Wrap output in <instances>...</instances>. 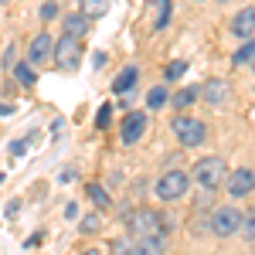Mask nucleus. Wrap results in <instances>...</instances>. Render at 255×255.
I'll return each instance as SVG.
<instances>
[{"instance_id":"obj_1","label":"nucleus","mask_w":255,"mask_h":255,"mask_svg":"<svg viewBox=\"0 0 255 255\" xmlns=\"http://www.w3.org/2000/svg\"><path fill=\"white\" fill-rule=\"evenodd\" d=\"M170 129H174V136H177L180 146H201V143L208 139V123L191 116V113H177L174 123H170Z\"/></svg>"},{"instance_id":"obj_2","label":"nucleus","mask_w":255,"mask_h":255,"mask_svg":"<svg viewBox=\"0 0 255 255\" xmlns=\"http://www.w3.org/2000/svg\"><path fill=\"white\" fill-rule=\"evenodd\" d=\"M126 228L133 238H163L167 225H163V215L160 211H150V208H139L126 218Z\"/></svg>"},{"instance_id":"obj_3","label":"nucleus","mask_w":255,"mask_h":255,"mask_svg":"<svg viewBox=\"0 0 255 255\" xmlns=\"http://www.w3.org/2000/svg\"><path fill=\"white\" fill-rule=\"evenodd\" d=\"M187 191H191V177L184 174V170H167V174L153 184V194H157L160 201H167V204L180 201Z\"/></svg>"},{"instance_id":"obj_4","label":"nucleus","mask_w":255,"mask_h":255,"mask_svg":"<svg viewBox=\"0 0 255 255\" xmlns=\"http://www.w3.org/2000/svg\"><path fill=\"white\" fill-rule=\"evenodd\" d=\"M225 174H228V167H225V160H221V157H204V160H197V163H194L191 180H197L204 191H218L221 180H225Z\"/></svg>"},{"instance_id":"obj_5","label":"nucleus","mask_w":255,"mask_h":255,"mask_svg":"<svg viewBox=\"0 0 255 255\" xmlns=\"http://www.w3.org/2000/svg\"><path fill=\"white\" fill-rule=\"evenodd\" d=\"M51 61H55L58 68H65V72L79 68V61H82V38H75V34H61V38H55Z\"/></svg>"},{"instance_id":"obj_6","label":"nucleus","mask_w":255,"mask_h":255,"mask_svg":"<svg viewBox=\"0 0 255 255\" xmlns=\"http://www.w3.org/2000/svg\"><path fill=\"white\" fill-rule=\"evenodd\" d=\"M238 221H242V211H238L235 204H225V208H215V211H211L208 228H211V235H218V238H232L238 232Z\"/></svg>"},{"instance_id":"obj_7","label":"nucleus","mask_w":255,"mask_h":255,"mask_svg":"<svg viewBox=\"0 0 255 255\" xmlns=\"http://www.w3.org/2000/svg\"><path fill=\"white\" fill-rule=\"evenodd\" d=\"M225 191H228V197H252L255 191V174H252V167H238V170H232V174H225Z\"/></svg>"},{"instance_id":"obj_8","label":"nucleus","mask_w":255,"mask_h":255,"mask_svg":"<svg viewBox=\"0 0 255 255\" xmlns=\"http://www.w3.org/2000/svg\"><path fill=\"white\" fill-rule=\"evenodd\" d=\"M197 99H204L211 109H221V106L232 102V89L225 79H208L204 85H197Z\"/></svg>"},{"instance_id":"obj_9","label":"nucleus","mask_w":255,"mask_h":255,"mask_svg":"<svg viewBox=\"0 0 255 255\" xmlns=\"http://www.w3.org/2000/svg\"><path fill=\"white\" fill-rule=\"evenodd\" d=\"M143 133H146V113H143V109L126 113V116H123V123H119V139H123L126 146H133V143H139V139H143Z\"/></svg>"},{"instance_id":"obj_10","label":"nucleus","mask_w":255,"mask_h":255,"mask_svg":"<svg viewBox=\"0 0 255 255\" xmlns=\"http://www.w3.org/2000/svg\"><path fill=\"white\" fill-rule=\"evenodd\" d=\"M51 48H55V41H51V34L48 31H41V34H34L31 38V44H27V65L31 68H41V65H48L51 61Z\"/></svg>"},{"instance_id":"obj_11","label":"nucleus","mask_w":255,"mask_h":255,"mask_svg":"<svg viewBox=\"0 0 255 255\" xmlns=\"http://www.w3.org/2000/svg\"><path fill=\"white\" fill-rule=\"evenodd\" d=\"M255 31V7L249 3V7H242L235 14V20H232V34H238L242 41H249Z\"/></svg>"},{"instance_id":"obj_12","label":"nucleus","mask_w":255,"mask_h":255,"mask_svg":"<svg viewBox=\"0 0 255 255\" xmlns=\"http://www.w3.org/2000/svg\"><path fill=\"white\" fill-rule=\"evenodd\" d=\"M136 82H139V68L136 65H126L116 79H113V92H116V96H129V92L136 89Z\"/></svg>"},{"instance_id":"obj_13","label":"nucleus","mask_w":255,"mask_h":255,"mask_svg":"<svg viewBox=\"0 0 255 255\" xmlns=\"http://www.w3.org/2000/svg\"><path fill=\"white\" fill-rule=\"evenodd\" d=\"M194 102H197V85H184V89H177L174 96L167 99V106H170V109H180V113L191 109Z\"/></svg>"},{"instance_id":"obj_14","label":"nucleus","mask_w":255,"mask_h":255,"mask_svg":"<svg viewBox=\"0 0 255 255\" xmlns=\"http://www.w3.org/2000/svg\"><path fill=\"white\" fill-rule=\"evenodd\" d=\"M129 255H163V238H133Z\"/></svg>"},{"instance_id":"obj_15","label":"nucleus","mask_w":255,"mask_h":255,"mask_svg":"<svg viewBox=\"0 0 255 255\" xmlns=\"http://www.w3.org/2000/svg\"><path fill=\"white\" fill-rule=\"evenodd\" d=\"M10 72H14V79H17L24 89H34V85H38V68H31L27 61H14Z\"/></svg>"},{"instance_id":"obj_16","label":"nucleus","mask_w":255,"mask_h":255,"mask_svg":"<svg viewBox=\"0 0 255 255\" xmlns=\"http://www.w3.org/2000/svg\"><path fill=\"white\" fill-rule=\"evenodd\" d=\"M106 10H109V0H79V14L89 20L106 17Z\"/></svg>"},{"instance_id":"obj_17","label":"nucleus","mask_w":255,"mask_h":255,"mask_svg":"<svg viewBox=\"0 0 255 255\" xmlns=\"http://www.w3.org/2000/svg\"><path fill=\"white\" fill-rule=\"evenodd\" d=\"M89 24H92V20L82 17L79 10H75V14H65V34H75V38H82V34L89 31Z\"/></svg>"},{"instance_id":"obj_18","label":"nucleus","mask_w":255,"mask_h":255,"mask_svg":"<svg viewBox=\"0 0 255 255\" xmlns=\"http://www.w3.org/2000/svg\"><path fill=\"white\" fill-rule=\"evenodd\" d=\"M167 99H170V89L160 82V85H153V89L146 92V109H163V106H167Z\"/></svg>"},{"instance_id":"obj_19","label":"nucleus","mask_w":255,"mask_h":255,"mask_svg":"<svg viewBox=\"0 0 255 255\" xmlns=\"http://www.w3.org/2000/svg\"><path fill=\"white\" fill-rule=\"evenodd\" d=\"M170 10H174L170 0H153V27H157V31H163V27L170 24Z\"/></svg>"},{"instance_id":"obj_20","label":"nucleus","mask_w":255,"mask_h":255,"mask_svg":"<svg viewBox=\"0 0 255 255\" xmlns=\"http://www.w3.org/2000/svg\"><path fill=\"white\" fill-rule=\"evenodd\" d=\"M89 201L96 204L99 211H106V208L113 204V197H109V191H106L102 184H89Z\"/></svg>"},{"instance_id":"obj_21","label":"nucleus","mask_w":255,"mask_h":255,"mask_svg":"<svg viewBox=\"0 0 255 255\" xmlns=\"http://www.w3.org/2000/svg\"><path fill=\"white\" fill-rule=\"evenodd\" d=\"M252 55H255V44H252V38H249V41H242V48L232 55V61L242 68V65H252Z\"/></svg>"},{"instance_id":"obj_22","label":"nucleus","mask_w":255,"mask_h":255,"mask_svg":"<svg viewBox=\"0 0 255 255\" xmlns=\"http://www.w3.org/2000/svg\"><path fill=\"white\" fill-rule=\"evenodd\" d=\"M99 228H102V218H99V211H92V215H85L79 221V232L82 235H96Z\"/></svg>"},{"instance_id":"obj_23","label":"nucleus","mask_w":255,"mask_h":255,"mask_svg":"<svg viewBox=\"0 0 255 255\" xmlns=\"http://www.w3.org/2000/svg\"><path fill=\"white\" fill-rule=\"evenodd\" d=\"M184 75H187V61H184V58L170 61L167 72H163V79H167V82H177V79H184Z\"/></svg>"},{"instance_id":"obj_24","label":"nucleus","mask_w":255,"mask_h":255,"mask_svg":"<svg viewBox=\"0 0 255 255\" xmlns=\"http://www.w3.org/2000/svg\"><path fill=\"white\" fill-rule=\"evenodd\" d=\"M238 228H242V235H245V242L252 245V238H255V215H242V221H238Z\"/></svg>"},{"instance_id":"obj_25","label":"nucleus","mask_w":255,"mask_h":255,"mask_svg":"<svg viewBox=\"0 0 255 255\" xmlns=\"http://www.w3.org/2000/svg\"><path fill=\"white\" fill-rule=\"evenodd\" d=\"M109 123H113V106L106 102V106H99V113H96V126H99V129H106Z\"/></svg>"},{"instance_id":"obj_26","label":"nucleus","mask_w":255,"mask_h":255,"mask_svg":"<svg viewBox=\"0 0 255 255\" xmlns=\"http://www.w3.org/2000/svg\"><path fill=\"white\" fill-rule=\"evenodd\" d=\"M61 14V7L55 3V0H48V3H41V20H55Z\"/></svg>"},{"instance_id":"obj_27","label":"nucleus","mask_w":255,"mask_h":255,"mask_svg":"<svg viewBox=\"0 0 255 255\" xmlns=\"http://www.w3.org/2000/svg\"><path fill=\"white\" fill-rule=\"evenodd\" d=\"M10 153H14V157L27 153V143H24V139H14V143H10Z\"/></svg>"},{"instance_id":"obj_28","label":"nucleus","mask_w":255,"mask_h":255,"mask_svg":"<svg viewBox=\"0 0 255 255\" xmlns=\"http://www.w3.org/2000/svg\"><path fill=\"white\" fill-rule=\"evenodd\" d=\"M17 211H20V201H10V204L3 208V215H7V218H17Z\"/></svg>"},{"instance_id":"obj_29","label":"nucleus","mask_w":255,"mask_h":255,"mask_svg":"<svg viewBox=\"0 0 255 255\" xmlns=\"http://www.w3.org/2000/svg\"><path fill=\"white\" fill-rule=\"evenodd\" d=\"M14 55H17V44H10V48H7V55H3V65H7V68L14 65Z\"/></svg>"},{"instance_id":"obj_30","label":"nucleus","mask_w":255,"mask_h":255,"mask_svg":"<svg viewBox=\"0 0 255 255\" xmlns=\"http://www.w3.org/2000/svg\"><path fill=\"white\" fill-rule=\"evenodd\" d=\"M10 113H14V106L10 102H0V116H10Z\"/></svg>"},{"instance_id":"obj_31","label":"nucleus","mask_w":255,"mask_h":255,"mask_svg":"<svg viewBox=\"0 0 255 255\" xmlns=\"http://www.w3.org/2000/svg\"><path fill=\"white\" fill-rule=\"evenodd\" d=\"M79 255H102L99 249H85V252H79Z\"/></svg>"},{"instance_id":"obj_32","label":"nucleus","mask_w":255,"mask_h":255,"mask_svg":"<svg viewBox=\"0 0 255 255\" xmlns=\"http://www.w3.org/2000/svg\"><path fill=\"white\" fill-rule=\"evenodd\" d=\"M0 184H3V170H0Z\"/></svg>"}]
</instances>
